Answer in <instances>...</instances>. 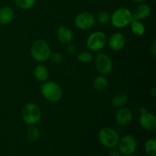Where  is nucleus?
<instances>
[{
    "label": "nucleus",
    "instance_id": "nucleus-1",
    "mask_svg": "<svg viewBox=\"0 0 156 156\" xmlns=\"http://www.w3.org/2000/svg\"><path fill=\"white\" fill-rule=\"evenodd\" d=\"M51 53L50 44L44 39H37L30 46V54L32 58L37 62H44L47 61Z\"/></svg>",
    "mask_w": 156,
    "mask_h": 156
},
{
    "label": "nucleus",
    "instance_id": "nucleus-2",
    "mask_svg": "<svg viewBox=\"0 0 156 156\" xmlns=\"http://www.w3.org/2000/svg\"><path fill=\"white\" fill-rule=\"evenodd\" d=\"M41 92L45 100L56 103L62 97V89L60 85L54 81H46L43 82Z\"/></svg>",
    "mask_w": 156,
    "mask_h": 156
},
{
    "label": "nucleus",
    "instance_id": "nucleus-3",
    "mask_svg": "<svg viewBox=\"0 0 156 156\" xmlns=\"http://www.w3.org/2000/svg\"><path fill=\"white\" fill-rule=\"evenodd\" d=\"M132 21V12L127 8H118L111 14L110 22L116 28H123L127 27Z\"/></svg>",
    "mask_w": 156,
    "mask_h": 156
},
{
    "label": "nucleus",
    "instance_id": "nucleus-4",
    "mask_svg": "<svg viewBox=\"0 0 156 156\" xmlns=\"http://www.w3.org/2000/svg\"><path fill=\"white\" fill-rule=\"evenodd\" d=\"M42 117V111L37 105L34 103H27L21 110L22 120L28 126L36 125Z\"/></svg>",
    "mask_w": 156,
    "mask_h": 156
},
{
    "label": "nucleus",
    "instance_id": "nucleus-5",
    "mask_svg": "<svg viewBox=\"0 0 156 156\" xmlns=\"http://www.w3.org/2000/svg\"><path fill=\"white\" fill-rule=\"evenodd\" d=\"M98 140L105 147L112 149L117 147L120 140V135L114 128L105 126L99 130Z\"/></svg>",
    "mask_w": 156,
    "mask_h": 156
},
{
    "label": "nucleus",
    "instance_id": "nucleus-6",
    "mask_svg": "<svg viewBox=\"0 0 156 156\" xmlns=\"http://www.w3.org/2000/svg\"><path fill=\"white\" fill-rule=\"evenodd\" d=\"M108 44V37L101 30H95L90 34L86 39V47L90 51L99 52Z\"/></svg>",
    "mask_w": 156,
    "mask_h": 156
},
{
    "label": "nucleus",
    "instance_id": "nucleus-7",
    "mask_svg": "<svg viewBox=\"0 0 156 156\" xmlns=\"http://www.w3.org/2000/svg\"><path fill=\"white\" fill-rule=\"evenodd\" d=\"M117 147L122 155L130 156L136 151V140L132 135L127 134L120 138Z\"/></svg>",
    "mask_w": 156,
    "mask_h": 156
},
{
    "label": "nucleus",
    "instance_id": "nucleus-8",
    "mask_svg": "<svg viewBox=\"0 0 156 156\" xmlns=\"http://www.w3.org/2000/svg\"><path fill=\"white\" fill-rule=\"evenodd\" d=\"M94 66L99 75L107 76L112 72L114 64L110 56L105 53H100L95 56Z\"/></svg>",
    "mask_w": 156,
    "mask_h": 156
},
{
    "label": "nucleus",
    "instance_id": "nucleus-9",
    "mask_svg": "<svg viewBox=\"0 0 156 156\" xmlns=\"http://www.w3.org/2000/svg\"><path fill=\"white\" fill-rule=\"evenodd\" d=\"M95 17L92 13L88 12H82L78 14L74 19L76 27L82 30H88L95 24Z\"/></svg>",
    "mask_w": 156,
    "mask_h": 156
},
{
    "label": "nucleus",
    "instance_id": "nucleus-10",
    "mask_svg": "<svg viewBox=\"0 0 156 156\" xmlns=\"http://www.w3.org/2000/svg\"><path fill=\"white\" fill-rule=\"evenodd\" d=\"M108 44L113 51H120L126 46V38L121 32H115L112 34L108 39Z\"/></svg>",
    "mask_w": 156,
    "mask_h": 156
},
{
    "label": "nucleus",
    "instance_id": "nucleus-11",
    "mask_svg": "<svg viewBox=\"0 0 156 156\" xmlns=\"http://www.w3.org/2000/svg\"><path fill=\"white\" fill-rule=\"evenodd\" d=\"M133 115L129 108L122 107L117 109L115 114V120L120 126H127L132 123Z\"/></svg>",
    "mask_w": 156,
    "mask_h": 156
},
{
    "label": "nucleus",
    "instance_id": "nucleus-12",
    "mask_svg": "<svg viewBox=\"0 0 156 156\" xmlns=\"http://www.w3.org/2000/svg\"><path fill=\"white\" fill-rule=\"evenodd\" d=\"M56 37L61 44L68 45L72 44L74 39V33L73 30L68 26L61 25L58 27L56 30Z\"/></svg>",
    "mask_w": 156,
    "mask_h": 156
},
{
    "label": "nucleus",
    "instance_id": "nucleus-13",
    "mask_svg": "<svg viewBox=\"0 0 156 156\" xmlns=\"http://www.w3.org/2000/svg\"><path fill=\"white\" fill-rule=\"evenodd\" d=\"M152 13V8L146 3H139L138 5L132 12L133 20L143 21L150 16Z\"/></svg>",
    "mask_w": 156,
    "mask_h": 156
},
{
    "label": "nucleus",
    "instance_id": "nucleus-14",
    "mask_svg": "<svg viewBox=\"0 0 156 156\" xmlns=\"http://www.w3.org/2000/svg\"><path fill=\"white\" fill-rule=\"evenodd\" d=\"M139 122L143 129L147 131H154L156 129V117L153 114L146 111L140 114Z\"/></svg>",
    "mask_w": 156,
    "mask_h": 156
},
{
    "label": "nucleus",
    "instance_id": "nucleus-15",
    "mask_svg": "<svg viewBox=\"0 0 156 156\" xmlns=\"http://www.w3.org/2000/svg\"><path fill=\"white\" fill-rule=\"evenodd\" d=\"M15 12L13 9L9 5H4L0 8V24L7 25L14 19Z\"/></svg>",
    "mask_w": 156,
    "mask_h": 156
},
{
    "label": "nucleus",
    "instance_id": "nucleus-16",
    "mask_svg": "<svg viewBox=\"0 0 156 156\" xmlns=\"http://www.w3.org/2000/svg\"><path fill=\"white\" fill-rule=\"evenodd\" d=\"M50 73L49 69L44 64H38L34 69V77L37 82H44L47 81Z\"/></svg>",
    "mask_w": 156,
    "mask_h": 156
},
{
    "label": "nucleus",
    "instance_id": "nucleus-17",
    "mask_svg": "<svg viewBox=\"0 0 156 156\" xmlns=\"http://www.w3.org/2000/svg\"><path fill=\"white\" fill-rule=\"evenodd\" d=\"M109 86V81L106 76L103 75H99L93 81V87L94 90L98 92H104Z\"/></svg>",
    "mask_w": 156,
    "mask_h": 156
},
{
    "label": "nucleus",
    "instance_id": "nucleus-18",
    "mask_svg": "<svg viewBox=\"0 0 156 156\" xmlns=\"http://www.w3.org/2000/svg\"><path fill=\"white\" fill-rule=\"evenodd\" d=\"M128 101V96L123 92H119L114 94L111 98V104L114 107L117 108H122L126 105Z\"/></svg>",
    "mask_w": 156,
    "mask_h": 156
},
{
    "label": "nucleus",
    "instance_id": "nucleus-19",
    "mask_svg": "<svg viewBox=\"0 0 156 156\" xmlns=\"http://www.w3.org/2000/svg\"><path fill=\"white\" fill-rule=\"evenodd\" d=\"M129 25H130L131 31L136 36L141 37L146 32V27L141 21L133 20Z\"/></svg>",
    "mask_w": 156,
    "mask_h": 156
},
{
    "label": "nucleus",
    "instance_id": "nucleus-20",
    "mask_svg": "<svg viewBox=\"0 0 156 156\" xmlns=\"http://www.w3.org/2000/svg\"><path fill=\"white\" fill-rule=\"evenodd\" d=\"M26 135H27V139L32 142L38 141L41 136V131L37 126H35V125L29 126L26 132Z\"/></svg>",
    "mask_w": 156,
    "mask_h": 156
},
{
    "label": "nucleus",
    "instance_id": "nucleus-21",
    "mask_svg": "<svg viewBox=\"0 0 156 156\" xmlns=\"http://www.w3.org/2000/svg\"><path fill=\"white\" fill-rule=\"evenodd\" d=\"M144 150L148 156H156V140L149 139L144 144Z\"/></svg>",
    "mask_w": 156,
    "mask_h": 156
},
{
    "label": "nucleus",
    "instance_id": "nucleus-22",
    "mask_svg": "<svg viewBox=\"0 0 156 156\" xmlns=\"http://www.w3.org/2000/svg\"><path fill=\"white\" fill-rule=\"evenodd\" d=\"M15 5L20 9L27 10L33 7L36 3V0H14Z\"/></svg>",
    "mask_w": 156,
    "mask_h": 156
},
{
    "label": "nucleus",
    "instance_id": "nucleus-23",
    "mask_svg": "<svg viewBox=\"0 0 156 156\" xmlns=\"http://www.w3.org/2000/svg\"><path fill=\"white\" fill-rule=\"evenodd\" d=\"M95 21L101 25H105L111 21V14L106 11L100 12L96 16Z\"/></svg>",
    "mask_w": 156,
    "mask_h": 156
},
{
    "label": "nucleus",
    "instance_id": "nucleus-24",
    "mask_svg": "<svg viewBox=\"0 0 156 156\" xmlns=\"http://www.w3.org/2000/svg\"><path fill=\"white\" fill-rule=\"evenodd\" d=\"M77 59L79 62H82V63H88L93 59V55L91 54V52L88 51L80 52L78 54Z\"/></svg>",
    "mask_w": 156,
    "mask_h": 156
},
{
    "label": "nucleus",
    "instance_id": "nucleus-25",
    "mask_svg": "<svg viewBox=\"0 0 156 156\" xmlns=\"http://www.w3.org/2000/svg\"><path fill=\"white\" fill-rule=\"evenodd\" d=\"M48 60H50L52 63L55 64V65H59L62 62L63 58H62V54L58 52H51Z\"/></svg>",
    "mask_w": 156,
    "mask_h": 156
},
{
    "label": "nucleus",
    "instance_id": "nucleus-26",
    "mask_svg": "<svg viewBox=\"0 0 156 156\" xmlns=\"http://www.w3.org/2000/svg\"><path fill=\"white\" fill-rule=\"evenodd\" d=\"M66 51L68 53L69 55H71V56H73L75 55V53L77 51V49H76V46L73 45V44H69L67 45V49Z\"/></svg>",
    "mask_w": 156,
    "mask_h": 156
},
{
    "label": "nucleus",
    "instance_id": "nucleus-27",
    "mask_svg": "<svg viewBox=\"0 0 156 156\" xmlns=\"http://www.w3.org/2000/svg\"><path fill=\"white\" fill-rule=\"evenodd\" d=\"M108 156H122V155L119 152L118 149L116 148H112V149H110Z\"/></svg>",
    "mask_w": 156,
    "mask_h": 156
},
{
    "label": "nucleus",
    "instance_id": "nucleus-28",
    "mask_svg": "<svg viewBox=\"0 0 156 156\" xmlns=\"http://www.w3.org/2000/svg\"><path fill=\"white\" fill-rule=\"evenodd\" d=\"M149 51H150V53L152 56H156V42L155 41H153L152 44H151Z\"/></svg>",
    "mask_w": 156,
    "mask_h": 156
},
{
    "label": "nucleus",
    "instance_id": "nucleus-29",
    "mask_svg": "<svg viewBox=\"0 0 156 156\" xmlns=\"http://www.w3.org/2000/svg\"><path fill=\"white\" fill-rule=\"evenodd\" d=\"M150 94H152V97L155 98V96H156V87H153V88H152V90H151V91H150Z\"/></svg>",
    "mask_w": 156,
    "mask_h": 156
},
{
    "label": "nucleus",
    "instance_id": "nucleus-30",
    "mask_svg": "<svg viewBox=\"0 0 156 156\" xmlns=\"http://www.w3.org/2000/svg\"><path fill=\"white\" fill-rule=\"evenodd\" d=\"M146 111H146V108H144V107H141V108H140V110H139V112H140V114H144V113H146Z\"/></svg>",
    "mask_w": 156,
    "mask_h": 156
},
{
    "label": "nucleus",
    "instance_id": "nucleus-31",
    "mask_svg": "<svg viewBox=\"0 0 156 156\" xmlns=\"http://www.w3.org/2000/svg\"><path fill=\"white\" fill-rule=\"evenodd\" d=\"M131 1L134 2H136V3H142V2H144L146 0H131Z\"/></svg>",
    "mask_w": 156,
    "mask_h": 156
},
{
    "label": "nucleus",
    "instance_id": "nucleus-32",
    "mask_svg": "<svg viewBox=\"0 0 156 156\" xmlns=\"http://www.w3.org/2000/svg\"><path fill=\"white\" fill-rule=\"evenodd\" d=\"M130 156H131V155H130Z\"/></svg>",
    "mask_w": 156,
    "mask_h": 156
}]
</instances>
